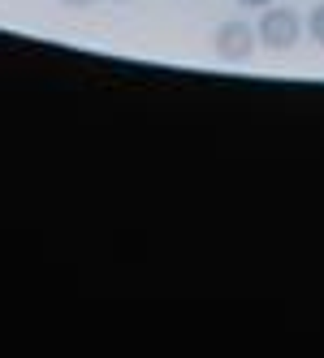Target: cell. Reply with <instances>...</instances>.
<instances>
[{
	"mask_svg": "<svg viewBox=\"0 0 324 358\" xmlns=\"http://www.w3.org/2000/svg\"><path fill=\"white\" fill-rule=\"evenodd\" d=\"M255 39L268 52H294V43L303 39V17L286 5H268L260 9V22H255Z\"/></svg>",
	"mask_w": 324,
	"mask_h": 358,
	"instance_id": "cell-1",
	"label": "cell"
},
{
	"mask_svg": "<svg viewBox=\"0 0 324 358\" xmlns=\"http://www.w3.org/2000/svg\"><path fill=\"white\" fill-rule=\"evenodd\" d=\"M212 43H216V57H220V61L242 65V61L255 57V43H260V39H255V27H251V22L230 17V22H220V27H216Z\"/></svg>",
	"mask_w": 324,
	"mask_h": 358,
	"instance_id": "cell-2",
	"label": "cell"
},
{
	"mask_svg": "<svg viewBox=\"0 0 324 358\" xmlns=\"http://www.w3.org/2000/svg\"><path fill=\"white\" fill-rule=\"evenodd\" d=\"M307 35H311V39L324 48V0H320V5L307 13Z\"/></svg>",
	"mask_w": 324,
	"mask_h": 358,
	"instance_id": "cell-3",
	"label": "cell"
},
{
	"mask_svg": "<svg viewBox=\"0 0 324 358\" xmlns=\"http://www.w3.org/2000/svg\"><path fill=\"white\" fill-rule=\"evenodd\" d=\"M61 5H69V9H91V5H113V0H61ZM121 5V0H117Z\"/></svg>",
	"mask_w": 324,
	"mask_h": 358,
	"instance_id": "cell-4",
	"label": "cell"
},
{
	"mask_svg": "<svg viewBox=\"0 0 324 358\" xmlns=\"http://www.w3.org/2000/svg\"><path fill=\"white\" fill-rule=\"evenodd\" d=\"M238 5H242V9H268L272 0H238Z\"/></svg>",
	"mask_w": 324,
	"mask_h": 358,
	"instance_id": "cell-5",
	"label": "cell"
}]
</instances>
